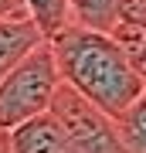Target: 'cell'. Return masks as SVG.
<instances>
[{
	"instance_id": "cell-1",
	"label": "cell",
	"mask_w": 146,
	"mask_h": 153,
	"mask_svg": "<svg viewBox=\"0 0 146 153\" xmlns=\"http://www.w3.org/2000/svg\"><path fill=\"white\" fill-rule=\"evenodd\" d=\"M51 48L58 58L61 82L116 119L143 95L139 75L112 34L68 24L65 31L51 38Z\"/></svg>"
},
{
	"instance_id": "cell-2",
	"label": "cell",
	"mask_w": 146,
	"mask_h": 153,
	"mask_svg": "<svg viewBox=\"0 0 146 153\" xmlns=\"http://www.w3.org/2000/svg\"><path fill=\"white\" fill-rule=\"evenodd\" d=\"M61 88V71L51 41L31 51L14 71L0 78V133H10L34 116L51 112V102Z\"/></svg>"
},
{
	"instance_id": "cell-3",
	"label": "cell",
	"mask_w": 146,
	"mask_h": 153,
	"mask_svg": "<svg viewBox=\"0 0 146 153\" xmlns=\"http://www.w3.org/2000/svg\"><path fill=\"white\" fill-rule=\"evenodd\" d=\"M51 116L61 123L75 153H126L116 116L99 109L95 102H88L85 95H78L65 82L51 102Z\"/></svg>"
},
{
	"instance_id": "cell-4",
	"label": "cell",
	"mask_w": 146,
	"mask_h": 153,
	"mask_svg": "<svg viewBox=\"0 0 146 153\" xmlns=\"http://www.w3.org/2000/svg\"><path fill=\"white\" fill-rule=\"evenodd\" d=\"M7 143H10V153H75L68 136H65V129H61V123L51 112L34 116L24 126L10 129Z\"/></svg>"
},
{
	"instance_id": "cell-5",
	"label": "cell",
	"mask_w": 146,
	"mask_h": 153,
	"mask_svg": "<svg viewBox=\"0 0 146 153\" xmlns=\"http://www.w3.org/2000/svg\"><path fill=\"white\" fill-rule=\"evenodd\" d=\"M44 41L48 38L41 34V27L27 14L24 17H4V21H0V78H4L7 71H14L31 51H38Z\"/></svg>"
},
{
	"instance_id": "cell-6",
	"label": "cell",
	"mask_w": 146,
	"mask_h": 153,
	"mask_svg": "<svg viewBox=\"0 0 146 153\" xmlns=\"http://www.w3.org/2000/svg\"><path fill=\"white\" fill-rule=\"evenodd\" d=\"M122 4L126 0H71V17L82 27L112 34L116 24L122 21Z\"/></svg>"
},
{
	"instance_id": "cell-7",
	"label": "cell",
	"mask_w": 146,
	"mask_h": 153,
	"mask_svg": "<svg viewBox=\"0 0 146 153\" xmlns=\"http://www.w3.org/2000/svg\"><path fill=\"white\" fill-rule=\"evenodd\" d=\"M24 10L41 27V34L48 41L58 31H65L68 24H75V17H71V0H24Z\"/></svg>"
},
{
	"instance_id": "cell-8",
	"label": "cell",
	"mask_w": 146,
	"mask_h": 153,
	"mask_svg": "<svg viewBox=\"0 0 146 153\" xmlns=\"http://www.w3.org/2000/svg\"><path fill=\"white\" fill-rule=\"evenodd\" d=\"M116 123H119V136H122L126 153H146V88Z\"/></svg>"
},
{
	"instance_id": "cell-9",
	"label": "cell",
	"mask_w": 146,
	"mask_h": 153,
	"mask_svg": "<svg viewBox=\"0 0 146 153\" xmlns=\"http://www.w3.org/2000/svg\"><path fill=\"white\" fill-rule=\"evenodd\" d=\"M112 38L122 44L129 65L136 68V75H139V82H143V88H146V24L119 21V24H116V31H112Z\"/></svg>"
},
{
	"instance_id": "cell-10",
	"label": "cell",
	"mask_w": 146,
	"mask_h": 153,
	"mask_svg": "<svg viewBox=\"0 0 146 153\" xmlns=\"http://www.w3.org/2000/svg\"><path fill=\"white\" fill-rule=\"evenodd\" d=\"M24 0H0V21L4 17H24Z\"/></svg>"
},
{
	"instance_id": "cell-11",
	"label": "cell",
	"mask_w": 146,
	"mask_h": 153,
	"mask_svg": "<svg viewBox=\"0 0 146 153\" xmlns=\"http://www.w3.org/2000/svg\"><path fill=\"white\" fill-rule=\"evenodd\" d=\"M0 153H10V143H7V136H0Z\"/></svg>"
},
{
	"instance_id": "cell-12",
	"label": "cell",
	"mask_w": 146,
	"mask_h": 153,
	"mask_svg": "<svg viewBox=\"0 0 146 153\" xmlns=\"http://www.w3.org/2000/svg\"><path fill=\"white\" fill-rule=\"evenodd\" d=\"M0 136H4V133H0Z\"/></svg>"
}]
</instances>
